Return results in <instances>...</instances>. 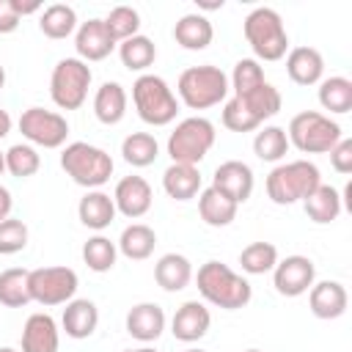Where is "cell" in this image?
Wrapping results in <instances>:
<instances>
[{
  "mask_svg": "<svg viewBox=\"0 0 352 352\" xmlns=\"http://www.w3.org/2000/svg\"><path fill=\"white\" fill-rule=\"evenodd\" d=\"M322 184L319 168L308 160H292L280 162L267 176V195L278 206H289L297 201H305L316 187Z\"/></svg>",
  "mask_w": 352,
  "mask_h": 352,
  "instance_id": "3957f363",
  "label": "cell"
},
{
  "mask_svg": "<svg viewBox=\"0 0 352 352\" xmlns=\"http://www.w3.org/2000/svg\"><path fill=\"white\" fill-rule=\"evenodd\" d=\"M316 267L308 256H286L272 270V283L283 297H300L314 286Z\"/></svg>",
  "mask_w": 352,
  "mask_h": 352,
  "instance_id": "4fadbf2b",
  "label": "cell"
},
{
  "mask_svg": "<svg viewBox=\"0 0 352 352\" xmlns=\"http://www.w3.org/2000/svg\"><path fill=\"white\" fill-rule=\"evenodd\" d=\"M286 74L297 85H316L324 74V58L314 47H294L286 55Z\"/></svg>",
  "mask_w": 352,
  "mask_h": 352,
  "instance_id": "44dd1931",
  "label": "cell"
},
{
  "mask_svg": "<svg viewBox=\"0 0 352 352\" xmlns=\"http://www.w3.org/2000/svg\"><path fill=\"white\" fill-rule=\"evenodd\" d=\"M154 245H157V234L151 226L146 223H132L121 231L116 248L129 258V261H143L154 253Z\"/></svg>",
  "mask_w": 352,
  "mask_h": 352,
  "instance_id": "f546056e",
  "label": "cell"
},
{
  "mask_svg": "<svg viewBox=\"0 0 352 352\" xmlns=\"http://www.w3.org/2000/svg\"><path fill=\"white\" fill-rule=\"evenodd\" d=\"M308 305L316 319H338L346 314L349 294L338 280H319L308 289Z\"/></svg>",
  "mask_w": 352,
  "mask_h": 352,
  "instance_id": "ac0fdd59",
  "label": "cell"
},
{
  "mask_svg": "<svg viewBox=\"0 0 352 352\" xmlns=\"http://www.w3.org/2000/svg\"><path fill=\"white\" fill-rule=\"evenodd\" d=\"M91 66L80 58H63L55 63L50 77V96L60 110H77L82 107L88 88H91Z\"/></svg>",
  "mask_w": 352,
  "mask_h": 352,
  "instance_id": "30bf717a",
  "label": "cell"
},
{
  "mask_svg": "<svg viewBox=\"0 0 352 352\" xmlns=\"http://www.w3.org/2000/svg\"><path fill=\"white\" fill-rule=\"evenodd\" d=\"M60 336L50 314H30L22 327V352H58Z\"/></svg>",
  "mask_w": 352,
  "mask_h": 352,
  "instance_id": "d6986e66",
  "label": "cell"
},
{
  "mask_svg": "<svg viewBox=\"0 0 352 352\" xmlns=\"http://www.w3.org/2000/svg\"><path fill=\"white\" fill-rule=\"evenodd\" d=\"M77 214H80V223L85 228H94V231H102L107 228L113 220H116V204L107 192L102 190H88L80 204H77Z\"/></svg>",
  "mask_w": 352,
  "mask_h": 352,
  "instance_id": "7402d4cb",
  "label": "cell"
},
{
  "mask_svg": "<svg viewBox=\"0 0 352 352\" xmlns=\"http://www.w3.org/2000/svg\"><path fill=\"white\" fill-rule=\"evenodd\" d=\"M236 204L231 198H226L220 190H214L212 184L206 190L198 192V214L206 226L212 228H223V226H231L234 217H236Z\"/></svg>",
  "mask_w": 352,
  "mask_h": 352,
  "instance_id": "d4e9b609",
  "label": "cell"
},
{
  "mask_svg": "<svg viewBox=\"0 0 352 352\" xmlns=\"http://www.w3.org/2000/svg\"><path fill=\"white\" fill-rule=\"evenodd\" d=\"M0 352H16L14 346H0Z\"/></svg>",
  "mask_w": 352,
  "mask_h": 352,
  "instance_id": "816d5d0a",
  "label": "cell"
},
{
  "mask_svg": "<svg viewBox=\"0 0 352 352\" xmlns=\"http://www.w3.org/2000/svg\"><path fill=\"white\" fill-rule=\"evenodd\" d=\"M154 280L165 292H182L192 280V264H190V258L182 256V253H165L154 264Z\"/></svg>",
  "mask_w": 352,
  "mask_h": 352,
  "instance_id": "83f0119b",
  "label": "cell"
},
{
  "mask_svg": "<svg viewBox=\"0 0 352 352\" xmlns=\"http://www.w3.org/2000/svg\"><path fill=\"white\" fill-rule=\"evenodd\" d=\"M319 104L330 113H349L352 110V80L346 77H327L319 82Z\"/></svg>",
  "mask_w": 352,
  "mask_h": 352,
  "instance_id": "e575fe53",
  "label": "cell"
},
{
  "mask_svg": "<svg viewBox=\"0 0 352 352\" xmlns=\"http://www.w3.org/2000/svg\"><path fill=\"white\" fill-rule=\"evenodd\" d=\"M195 283H198V292L206 302L223 308V311H236V308H245L253 297V286L248 283V278L236 275L228 264L223 261H206L198 267V275H195Z\"/></svg>",
  "mask_w": 352,
  "mask_h": 352,
  "instance_id": "6da1fadb",
  "label": "cell"
},
{
  "mask_svg": "<svg viewBox=\"0 0 352 352\" xmlns=\"http://www.w3.org/2000/svg\"><path fill=\"white\" fill-rule=\"evenodd\" d=\"M60 168L66 170V176H72L74 184L85 190H99L113 176V157L99 146L74 140L60 151Z\"/></svg>",
  "mask_w": 352,
  "mask_h": 352,
  "instance_id": "277c9868",
  "label": "cell"
},
{
  "mask_svg": "<svg viewBox=\"0 0 352 352\" xmlns=\"http://www.w3.org/2000/svg\"><path fill=\"white\" fill-rule=\"evenodd\" d=\"M25 245H28V226L16 217H6L0 223V253L14 256V253L25 250Z\"/></svg>",
  "mask_w": 352,
  "mask_h": 352,
  "instance_id": "b9f144b4",
  "label": "cell"
},
{
  "mask_svg": "<svg viewBox=\"0 0 352 352\" xmlns=\"http://www.w3.org/2000/svg\"><path fill=\"white\" fill-rule=\"evenodd\" d=\"M214 124L204 116H192L176 124L168 135V157L182 165H198L214 146Z\"/></svg>",
  "mask_w": 352,
  "mask_h": 352,
  "instance_id": "9c48e42d",
  "label": "cell"
},
{
  "mask_svg": "<svg viewBox=\"0 0 352 352\" xmlns=\"http://www.w3.org/2000/svg\"><path fill=\"white\" fill-rule=\"evenodd\" d=\"M19 14L14 8V0H0V33H14L19 28Z\"/></svg>",
  "mask_w": 352,
  "mask_h": 352,
  "instance_id": "ee69618b",
  "label": "cell"
},
{
  "mask_svg": "<svg viewBox=\"0 0 352 352\" xmlns=\"http://www.w3.org/2000/svg\"><path fill=\"white\" fill-rule=\"evenodd\" d=\"M330 165H333V170L336 173H352V140L349 138H341L330 151Z\"/></svg>",
  "mask_w": 352,
  "mask_h": 352,
  "instance_id": "7bdbcfd3",
  "label": "cell"
},
{
  "mask_svg": "<svg viewBox=\"0 0 352 352\" xmlns=\"http://www.w3.org/2000/svg\"><path fill=\"white\" fill-rule=\"evenodd\" d=\"M38 28H41V33L47 38H55V41L58 38H66V36H72L77 30V14L66 3H52V6H47L41 11Z\"/></svg>",
  "mask_w": 352,
  "mask_h": 352,
  "instance_id": "1f68e13d",
  "label": "cell"
},
{
  "mask_svg": "<svg viewBox=\"0 0 352 352\" xmlns=\"http://www.w3.org/2000/svg\"><path fill=\"white\" fill-rule=\"evenodd\" d=\"M179 96L190 110H206L220 104L228 96V77L223 69L204 63V66H190L179 74Z\"/></svg>",
  "mask_w": 352,
  "mask_h": 352,
  "instance_id": "8992f818",
  "label": "cell"
},
{
  "mask_svg": "<svg viewBox=\"0 0 352 352\" xmlns=\"http://www.w3.org/2000/svg\"><path fill=\"white\" fill-rule=\"evenodd\" d=\"M113 204H116V212H121V214L129 217V220H138V217H143V214L151 209V204H154L151 184H148L143 176H124V179L116 184Z\"/></svg>",
  "mask_w": 352,
  "mask_h": 352,
  "instance_id": "9a60e30c",
  "label": "cell"
},
{
  "mask_svg": "<svg viewBox=\"0 0 352 352\" xmlns=\"http://www.w3.org/2000/svg\"><path fill=\"white\" fill-rule=\"evenodd\" d=\"M245 38L256 55V60H280L289 50V33L275 8L258 6L242 22Z\"/></svg>",
  "mask_w": 352,
  "mask_h": 352,
  "instance_id": "5b68a950",
  "label": "cell"
},
{
  "mask_svg": "<svg viewBox=\"0 0 352 352\" xmlns=\"http://www.w3.org/2000/svg\"><path fill=\"white\" fill-rule=\"evenodd\" d=\"M94 116L113 126L126 116V91L121 82H102L94 94Z\"/></svg>",
  "mask_w": 352,
  "mask_h": 352,
  "instance_id": "4316f807",
  "label": "cell"
},
{
  "mask_svg": "<svg viewBox=\"0 0 352 352\" xmlns=\"http://www.w3.org/2000/svg\"><path fill=\"white\" fill-rule=\"evenodd\" d=\"M261 82H267L261 63L256 58H242V60H236V66L231 72L228 88H234V96H242V94H250L253 88H258Z\"/></svg>",
  "mask_w": 352,
  "mask_h": 352,
  "instance_id": "60d3db41",
  "label": "cell"
},
{
  "mask_svg": "<svg viewBox=\"0 0 352 352\" xmlns=\"http://www.w3.org/2000/svg\"><path fill=\"white\" fill-rule=\"evenodd\" d=\"M74 50H77V58L85 63L88 60H104L116 50V41L107 33L102 19H88L74 33Z\"/></svg>",
  "mask_w": 352,
  "mask_h": 352,
  "instance_id": "e0dca14e",
  "label": "cell"
},
{
  "mask_svg": "<svg viewBox=\"0 0 352 352\" xmlns=\"http://www.w3.org/2000/svg\"><path fill=\"white\" fill-rule=\"evenodd\" d=\"M19 132L25 140L41 148H60L69 138V121L60 113L44 107H28L19 116Z\"/></svg>",
  "mask_w": 352,
  "mask_h": 352,
  "instance_id": "7c38bea8",
  "label": "cell"
},
{
  "mask_svg": "<svg viewBox=\"0 0 352 352\" xmlns=\"http://www.w3.org/2000/svg\"><path fill=\"white\" fill-rule=\"evenodd\" d=\"M239 264L248 275H264L272 272L278 264V248L272 242H250L239 253Z\"/></svg>",
  "mask_w": 352,
  "mask_h": 352,
  "instance_id": "8d00e7d4",
  "label": "cell"
},
{
  "mask_svg": "<svg viewBox=\"0 0 352 352\" xmlns=\"http://www.w3.org/2000/svg\"><path fill=\"white\" fill-rule=\"evenodd\" d=\"M212 36H214V28L212 22L204 16V14H184L176 25H173V38L179 47L190 50V52H198V50H206L212 44Z\"/></svg>",
  "mask_w": 352,
  "mask_h": 352,
  "instance_id": "603a6c76",
  "label": "cell"
},
{
  "mask_svg": "<svg viewBox=\"0 0 352 352\" xmlns=\"http://www.w3.org/2000/svg\"><path fill=\"white\" fill-rule=\"evenodd\" d=\"M60 324L66 330L69 338H88L94 336L96 324H99V311L91 300H69L60 316Z\"/></svg>",
  "mask_w": 352,
  "mask_h": 352,
  "instance_id": "484cf974",
  "label": "cell"
},
{
  "mask_svg": "<svg viewBox=\"0 0 352 352\" xmlns=\"http://www.w3.org/2000/svg\"><path fill=\"white\" fill-rule=\"evenodd\" d=\"M132 102H135L140 121H146L151 126H165L179 113V102H176L170 85L160 74H140L132 82Z\"/></svg>",
  "mask_w": 352,
  "mask_h": 352,
  "instance_id": "ba28073f",
  "label": "cell"
},
{
  "mask_svg": "<svg viewBox=\"0 0 352 352\" xmlns=\"http://www.w3.org/2000/svg\"><path fill=\"white\" fill-rule=\"evenodd\" d=\"M286 138H289V146H294L302 154H327L344 135L330 116L319 110H302L289 121Z\"/></svg>",
  "mask_w": 352,
  "mask_h": 352,
  "instance_id": "52a82bcc",
  "label": "cell"
},
{
  "mask_svg": "<svg viewBox=\"0 0 352 352\" xmlns=\"http://www.w3.org/2000/svg\"><path fill=\"white\" fill-rule=\"evenodd\" d=\"M121 352H157V349H151V346H143V349H121Z\"/></svg>",
  "mask_w": 352,
  "mask_h": 352,
  "instance_id": "681fc988",
  "label": "cell"
},
{
  "mask_svg": "<svg viewBox=\"0 0 352 352\" xmlns=\"http://www.w3.org/2000/svg\"><path fill=\"white\" fill-rule=\"evenodd\" d=\"M14 8H16V14H19V16H25V14H36V11L41 8V3H38V0H30V3L14 0Z\"/></svg>",
  "mask_w": 352,
  "mask_h": 352,
  "instance_id": "bcb514c9",
  "label": "cell"
},
{
  "mask_svg": "<svg viewBox=\"0 0 352 352\" xmlns=\"http://www.w3.org/2000/svg\"><path fill=\"white\" fill-rule=\"evenodd\" d=\"M116 258H118L116 242H110V239L102 236V234L91 236V239L82 245V261H85L88 270H94V272H110V270L116 267Z\"/></svg>",
  "mask_w": 352,
  "mask_h": 352,
  "instance_id": "74e56055",
  "label": "cell"
},
{
  "mask_svg": "<svg viewBox=\"0 0 352 352\" xmlns=\"http://www.w3.org/2000/svg\"><path fill=\"white\" fill-rule=\"evenodd\" d=\"M6 170V151H0V173Z\"/></svg>",
  "mask_w": 352,
  "mask_h": 352,
  "instance_id": "f907efd6",
  "label": "cell"
},
{
  "mask_svg": "<svg viewBox=\"0 0 352 352\" xmlns=\"http://www.w3.org/2000/svg\"><path fill=\"white\" fill-rule=\"evenodd\" d=\"M41 168V157L30 143H14L6 151V170L16 179H28Z\"/></svg>",
  "mask_w": 352,
  "mask_h": 352,
  "instance_id": "ab89813d",
  "label": "cell"
},
{
  "mask_svg": "<svg viewBox=\"0 0 352 352\" xmlns=\"http://www.w3.org/2000/svg\"><path fill=\"white\" fill-rule=\"evenodd\" d=\"M8 132H11V116H8V110L0 107V140H3Z\"/></svg>",
  "mask_w": 352,
  "mask_h": 352,
  "instance_id": "7dc6e473",
  "label": "cell"
},
{
  "mask_svg": "<svg viewBox=\"0 0 352 352\" xmlns=\"http://www.w3.org/2000/svg\"><path fill=\"white\" fill-rule=\"evenodd\" d=\"M302 206H305V214H308L314 223L327 226V223H333V220L341 214L344 201H341V192H338L336 187L319 184V187L302 201Z\"/></svg>",
  "mask_w": 352,
  "mask_h": 352,
  "instance_id": "f1b7e54d",
  "label": "cell"
},
{
  "mask_svg": "<svg viewBox=\"0 0 352 352\" xmlns=\"http://www.w3.org/2000/svg\"><path fill=\"white\" fill-rule=\"evenodd\" d=\"M80 280L72 267H38L30 270V300L38 305H63L74 300Z\"/></svg>",
  "mask_w": 352,
  "mask_h": 352,
  "instance_id": "8fae6325",
  "label": "cell"
},
{
  "mask_svg": "<svg viewBox=\"0 0 352 352\" xmlns=\"http://www.w3.org/2000/svg\"><path fill=\"white\" fill-rule=\"evenodd\" d=\"M245 352H261V349H245Z\"/></svg>",
  "mask_w": 352,
  "mask_h": 352,
  "instance_id": "db71d44e",
  "label": "cell"
},
{
  "mask_svg": "<svg viewBox=\"0 0 352 352\" xmlns=\"http://www.w3.org/2000/svg\"><path fill=\"white\" fill-rule=\"evenodd\" d=\"M209 324H212L209 308L198 300H187L182 308H176V314L170 319V333H173L176 341L192 344V341H198L209 333Z\"/></svg>",
  "mask_w": 352,
  "mask_h": 352,
  "instance_id": "2e32d148",
  "label": "cell"
},
{
  "mask_svg": "<svg viewBox=\"0 0 352 352\" xmlns=\"http://www.w3.org/2000/svg\"><path fill=\"white\" fill-rule=\"evenodd\" d=\"M121 154L132 168H146L160 157V143L151 132H132L124 138Z\"/></svg>",
  "mask_w": 352,
  "mask_h": 352,
  "instance_id": "d6a6232c",
  "label": "cell"
},
{
  "mask_svg": "<svg viewBox=\"0 0 352 352\" xmlns=\"http://www.w3.org/2000/svg\"><path fill=\"white\" fill-rule=\"evenodd\" d=\"M162 187L173 201H190L201 192V173L198 165L170 162L162 173Z\"/></svg>",
  "mask_w": 352,
  "mask_h": 352,
  "instance_id": "cb8c5ba5",
  "label": "cell"
},
{
  "mask_svg": "<svg viewBox=\"0 0 352 352\" xmlns=\"http://www.w3.org/2000/svg\"><path fill=\"white\" fill-rule=\"evenodd\" d=\"M102 22H104L107 33L113 36V41H116V44H121V41H126V38L138 36L140 14H138L132 6H116V8H113Z\"/></svg>",
  "mask_w": 352,
  "mask_h": 352,
  "instance_id": "f35d334b",
  "label": "cell"
},
{
  "mask_svg": "<svg viewBox=\"0 0 352 352\" xmlns=\"http://www.w3.org/2000/svg\"><path fill=\"white\" fill-rule=\"evenodd\" d=\"M165 330V311L157 302H138L126 314V333L143 344L157 341Z\"/></svg>",
  "mask_w": 352,
  "mask_h": 352,
  "instance_id": "ffe728a7",
  "label": "cell"
},
{
  "mask_svg": "<svg viewBox=\"0 0 352 352\" xmlns=\"http://www.w3.org/2000/svg\"><path fill=\"white\" fill-rule=\"evenodd\" d=\"M0 302L6 308H22L30 302V270L11 267L0 272Z\"/></svg>",
  "mask_w": 352,
  "mask_h": 352,
  "instance_id": "4dcf8cb0",
  "label": "cell"
},
{
  "mask_svg": "<svg viewBox=\"0 0 352 352\" xmlns=\"http://www.w3.org/2000/svg\"><path fill=\"white\" fill-rule=\"evenodd\" d=\"M253 151L258 160L264 162H278L286 157L289 151V138H286V129L283 126H264L256 132L253 138Z\"/></svg>",
  "mask_w": 352,
  "mask_h": 352,
  "instance_id": "d590c367",
  "label": "cell"
},
{
  "mask_svg": "<svg viewBox=\"0 0 352 352\" xmlns=\"http://www.w3.org/2000/svg\"><path fill=\"white\" fill-rule=\"evenodd\" d=\"M253 170L248 162L242 160H228V162H220L214 168V176H212V187L220 190L226 198H231L236 206L245 204L253 192Z\"/></svg>",
  "mask_w": 352,
  "mask_h": 352,
  "instance_id": "5bb4252c",
  "label": "cell"
},
{
  "mask_svg": "<svg viewBox=\"0 0 352 352\" xmlns=\"http://www.w3.org/2000/svg\"><path fill=\"white\" fill-rule=\"evenodd\" d=\"M11 206H14V198H11L8 187L0 184V223H3L6 217H11Z\"/></svg>",
  "mask_w": 352,
  "mask_h": 352,
  "instance_id": "f6af8a7d",
  "label": "cell"
},
{
  "mask_svg": "<svg viewBox=\"0 0 352 352\" xmlns=\"http://www.w3.org/2000/svg\"><path fill=\"white\" fill-rule=\"evenodd\" d=\"M184 352H204V349H195V346H190V349H184Z\"/></svg>",
  "mask_w": 352,
  "mask_h": 352,
  "instance_id": "f5cc1de1",
  "label": "cell"
},
{
  "mask_svg": "<svg viewBox=\"0 0 352 352\" xmlns=\"http://www.w3.org/2000/svg\"><path fill=\"white\" fill-rule=\"evenodd\" d=\"M3 85H6V69H3V63H0V91H3Z\"/></svg>",
  "mask_w": 352,
  "mask_h": 352,
  "instance_id": "c3c4849f",
  "label": "cell"
},
{
  "mask_svg": "<svg viewBox=\"0 0 352 352\" xmlns=\"http://www.w3.org/2000/svg\"><path fill=\"white\" fill-rule=\"evenodd\" d=\"M118 58H121V63L129 72H143V69H148L154 63L157 47H154V41L148 36H140L138 33V36H132V38H126V41L118 44Z\"/></svg>",
  "mask_w": 352,
  "mask_h": 352,
  "instance_id": "836d02e7",
  "label": "cell"
},
{
  "mask_svg": "<svg viewBox=\"0 0 352 352\" xmlns=\"http://www.w3.org/2000/svg\"><path fill=\"white\" fill-rule=\"evenodd\" d=\"M283 99L280 91L272 82H261L250 94L231 96L223 107V126L231 132H253L258 129L267 118L278 116Z\"/></svg>",
  "mask_w": 352,
  "mask_h": 352,
  "instance_id": "7a4b0ae2",
  "label": "cell"
}]
</instances>
